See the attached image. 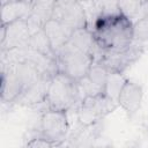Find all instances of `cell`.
Returning a JSON list of instances; mask_svg holds the SVG:
<instances>
[{
    "instance_id": "cell-1",
    "label": "cell",
    "mask_w": 148,
    "mask_h": 148,
    "mask_svg": "<svg viewBox=\"0 0 148 148\" xmlns=\"http://www.w3.org/2000/svg\"><path fill=\"white\" fill-rule=\"evenodd\" d=\"M90 30L96 43L108 52L123 51L134 40L133 22L121 14L99 16Z\"/></svg>"
},
{
    "instance_id": "cell-2",
    "label": "cell",
    "mask_w": 148,
    "mask_h": 148,
    "mask_svg": "<svg viewBox=\"0 0 148 148\" xmlns=\"http://www.w3.org/2000/svg\"><path fill=\"white\" fill-rule=\"evenodd\" d=\"M40 75L37 66L27 60H1V102L12 103Z\"/></svg>"
},
{
    "instance_id": "cell-3",
    "label": "cell",
    "mask_w": 148,
    "mask_h": 148,
    "mask_svg": "<svg viewBox=\"0 0 148 148\" xmlns=\"http://www.w3.org/2000/svg\"><path fill=\"white\" fill-rule=\"evenodd\" d=\"M81 99L82 96L76 80L61 72L51 77L45 98L46 109L67 112L76 108Z\"/></svg>"
},
{
    "instance_id": "cell-4",
    "label": "cell",
    "mask_w": 148,
    "mask_h": 148,
    "mask_svg": "<svg viewBox=\"0 0 148 148\" xmlns=\"http://www.w3.org/2000/svg\"><path fill=\"white\" fill-rule=\"evenodd\" d=\"M56 60L59 72L76 81L87 75L94 62L90 53L74 46L69 42L56 52Z\"/></svg>"
},
{
    "instance_id": "cell-5",
    "label": "cell",
    "mask_w": 148,
    "mask_h": 148,
    "mask_svg": "<svg viewBox=\"0 0 148 148\" xmlns=\"http://www.w3.org/2000/svg\"><path fill=\"white\" fill-rule=\"evenodd\" d=\"M117 106L118 102L104 92L84 96L75 108L77 123L88 125L102 121L108 114L113 112Z\"/></svg>"
},
{
    "instance_id": "cell-6",
    "label": "cell",
    "mask_w": 148,
    "mask_h": 148,
    "mask_svg": "<svg viewBox=\"0 0 148 148\" xmlns=\"http://www.w3.org/2000/svg\"><path fill=\"white\" fill-rule=\"evenodd\" d=\"M39 131L43 136L53 142L57 147L65 145L69 134V123L66 111L46 109L42 113Z\"/></svg>"
},
{
    "instance_id": "cell-7",
    "label": "cell",
    "mask_w": 148,
    "mask_h": 148,
    "mask_svg": "<svg viewBox=\"0 0 148 148\" xmlns=\"http://www.w3.org/2000/svg\"><path fill=\"white\" fill-rule=\"evenodd\" d=\"M145 50L146 47L143 45L133 40V43L123 51H116V52L105 51L102 59L98 62L105 66L109 72L124 73L127 68H130L141 58Z\"/></svg>"
},
{
    "instance_id": "cell-8",
    "label": "cell",
    "mask_w": 148,
    "mask_h": 148,
    "mask_svg": "<svg viewBox=\"0 0 148 148\" xmlns=\"http://www.w3.org/2000/svg\"><path fill=\"white\" fill-rule=\"evenodd\" d=\"M31 31L27 20L14 21L1 24L0 28V51H9L28 46Z\"/></svg>"
},
{
    "instance_id": "cell-9",
    "label": "cell",
    "mask_w": 148,
    "mask_h": 148,
    "mask_svg": "<svg viewBox=\"0 0 148 148\" xmlns=\"http://www.w3.org/2000/svg\"><path fill=\"white\" fill-rule=\"evenodd\" d=\"M73 29L87 28V18L80 0H57L52 17Z\"/></svg>"
},
{
    "instance_id": "cell-10",
    "label": "cell",
    "mask_w": 148,
    "mask_h": 148,
    "mask_svg": "<svg viewBox=\"0 0 148 148\" xmlns=\"http://www.w3.org/2000/svg\"><path fill=\"white\" fill-rule=\"evenodd\" d=\"M51 77V75L40 74L18 95V97L12 103V105L35 108L39 104H45V98Z\"/></svg>"
},
{
    "instance_id": "cell-11",
    "label": "cell",
    "mask_w": 148,
    "mask_h": 148,
    "mask_svg": "<svg viewBox=\"0 0 148 148\" xmlns=\"http://www.w3.org/2000/svg\"><path fill=\"white\" fill-rule=\"evenodd\" d=\"M109 71L101 62H92L87 75L77 81L82 98L89 95L103 94Z\"/></svg>"
},
{
    "instance_id": "cell-12",
    "label": "cell",
    "mask_w": 148,
    "mask_h": 148,
    "mask_svg": "<svg viewBox=\"0 0 148 148\" xmlns=\"http://www.w3.org/2000/svg\"><path fill=\"white\" fill-rule=\"evenodd\" d=\"M143 97L142 87L131 80H126L117 98L118 105L124 109L126 114L132 118L139 111Z\"/></svg>"
},
{
    "instance_id": "cell-13",
    "label": "cell",
    "mask_w": 148,
    "mask_h": 148,
    "mask_svg": "<svg viewBox=\"0 0 148 148\" xmlns=\"http://www.w3.org/2000/svg\"><path fill=\"white\" fill-rule=\"evenodd\" d=\"M103 131L102 121L94 124H79L75 130L69 132L67 136V145L72 147H92L101 138Z\"/></svg>"
},
{
    "instance_id": "cell-14",
    "label": "cell",
    "mask_w": 148,
    "mask_h": 148,
    "mask_svg": "<svg viewBox=\"0 0 148 148\" xmlns=\"http://www.w3.org/2000/svg\"><path fill=\"white\" fill-rule=\"evenodd\" d=\"M43 29L50 40V44L54 51V53L60 50L71 38L73 31L75 29L59 22L56 21L53 18H50L49 21H46L43 25Z\"/></svg>"
},
{
    "instance_id": "cell-15",
    "label": "cell",
    "mask_w": 148,
    "mask_h": 148,
    "mask_svg": "<svg viewBox=\"0 0 148 148\" xmlns=\"http://www.w3.org/2000/svg\"><path fill=\"white\" fill-rule=\"evenodd\" d=\"M32 12L31 1L10 0L1 5V24H8L18 20H27Z\"/></svg>"
},
{
    "instance_id": "cell-16",
    "label": "cell",
    "mask_w": 148,
    "mask_h": 148,
    "mask_svg": "<svg viewBox=\"0 0 148 148\" xmlns=\"http://www.w3.org/2000/svg\"><path fill=\"white\" fill-rule=\"evenodd\" d=\"M28 46L40 52L42 54H44L49 58L56 59V53H54V51L50 44V40H49L44 29H39L38 31H36L31 35Z\"/></svg>"
},
{
    "instance_id": "cell-17",
    "label": "cell",
    "mask_w": 148,
    "mask_h": 148,
    "mask_svg": "<svg viewBox=\"0 0 148 148\" xmlns=\"http://www.w3.org/2000/svg\"><path fill=\"white\" fill-rule=\"evenodd\" d=\"M127 79L124 77L123 73H118V72H109L108 79H106V84H105V89H104V94H106L108 96H110L111 98L116 99L118 98V95L125 83Z\"/></svg>"
},
{
    "instance_id": "cell-18",
    "label": "cell",
    "mask_w": 148,
    "mask_h": 148,
    "mask_svg": "<svg viewBox=\"0 0 148 148\" xmlns=\"http://www.w3.org/2000/svg\"><path fill=\"white\" fill-rule=\"evenodd\" d=\"M133 38L134 42L148 46V16L138 18L133 22Z\"/></svg>"
},
{
    "instance_id": "cell-19",
    "label": "cell",
    "mask_w": 148,
    "mask_h": 148,
    "mask_svg": "<svg viewBox=\"0 0 148 148\" xmlns=\"http://www.w3.org/2000/svg\"><path fill=\"white\" fill-rule=\"evenodd\" d=\"M142 2V0H118L119 12L121 15L133 22L141 9Z\"/></svg>"
},
{
    "instance_id": "cell-20",
    "label": "cell",
    "mask_w": 148,
    "mask_h": 148,
    "mask_svg": "<svg viewBox=\"0 0 148 148\" xmlns=\"http://www.w3.org/2000/svg\"><path fill=\"white\" fill-rule=\"evenodd\" d=\"M99 16H110L120 14L118 0H92Z\"/></svg>"
},
{
    "instance_id": "cell-21",
    "label": "cell",
    "mask_w": 148,
    "mask_h": 148,
    "mask_svg": "<svg viewBox=\"0 0 148 148\" xmlns=\"http://www.w3.org/2000/svg\"><path fill=\"white\" fill-rule=\"evenodd\" d=\"M145 16H148V1H143V2H142L141 9H140L139 14L136 15V17L134 18V21L138 20V18H141V17H145ZM134 21H133V22H134Z\"/></svg>"
},
{
    "instance_id": "cell-22",
    "label": "cell",
    "mask_w": 148,
    "mask_h": 148,
    "mask_svg": "<svg viewBox=\"0 0 148 148\" xmlns=\"http://www.w3.org/2000/svg\"><path fill=\"white\" fill-rule=\"evenodd\" d=\"M143 127H145V130L147 131V133H148V118H147V120L145 121V124H143Z\"/></svg>"
},
{
    "instance_id": "cell-23",
    "label": "cell",
    "mask_w": 148,
    "mask_h": 148,
    "mask_svg": "<svg viewBox=\"0 0 148 148\" xmlns=\"http://www.w3.org/2000/svg\"><path fill=\"white\" fill-rule=\"evenodd\" d=\"M10 0H1V5H3V3H7V2H9Z\"/></svg>"
},
{
    "instance_id": "cell-24",
    "label": "cell",
    "mask_w": 148,
    "mask_h": 148,
    "mask_svg": "<svg viewBox=\"0 0 148 148\" xmlns=\"http://www.w3.org/2000/svg\"><path fill=\"white\" fill-rule=\"evenodd\" d=\"M25 1H31V0H25Z\"/></svg>"
},
{
    "instance_id": "cell-25",
    "label": "cell",
    "mask_w": 148,
    "mask_h": 148,
    "mask_svg": "<svg viewBox=\"0 0 148 148\" xmlns=\"http://www.w3.org/2000/svg\"><path fill=\"white\" fill-rule=\"evenodd\" d=\"M142 1H146V0H142Z\"/></svg>"
},
{
    "instance_id": "cell-26",
    "label": "cell",
    "mask_w": 148,
    "mask_h": 148,
    "mask_svg": "<svg viewBox=\"0 0 148 148\" xmlns=\"http://www.w3.org/2000/svg\"><path fill=\"white\" fill-rule=\"evenodd\" d=\"M80 1H83V0H80Z\"/></svg>"
},
{
    "instance_id": "cell-27",
    "label": "cell",
    "mask_w": 148,
    "mask_h": 148,
    "mask_svg": "<svg viewBox=\"0 0 148 148\" xmlns=\"http://www.w3.org/2000/svg\"><path fill=\"white\" fill-rule=\"evenodd\" d=\"M146 1H148V0H146Z\"/></svg>"
}]
</instances>
